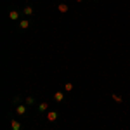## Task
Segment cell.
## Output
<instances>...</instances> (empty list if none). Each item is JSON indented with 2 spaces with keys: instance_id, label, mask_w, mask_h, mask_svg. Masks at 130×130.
Instances as JSON below:
<instances>
[{
  "instance_id": "6da1fadb",
  "label": "cell",
  "mask_w": 130,
  "mask_h": 130,
  "mask_svg": "<svg viewBox=\"0 0 130 130\" xmlns=\"http://www.w3.org/2000/svg\"><path fill=\"white\" fill-rule=\"evenodd\" d=\"M57 116H59V115H57L56 111H49V113H47V120H49V121H56V120H57Z\"/></svg>"
},
{
  "instance_id": "7a4b0ae2",
  "label": "cell",
  "mask_w": 130,
  "mask_h": 130,
  "mask_svg": "<svg viewBox=\"0 0 130 130\" xmlns=\"http://www.w3.org/2000/svg\"><path fill=\"white\" fill-rule=\"evenodd\" d=\"M10 127H12V130H21V123L18 120H10Z\"/></svg>"
},
{
  "instance_id": "3957f363",
  "label": "cell",
  "mask_w": 130,
  "mask_h": 130,
  "mask_svg": "<svg viewBox=\"0 0 130 130\" xmlns=\"http://www.w3.org/2000/svg\"><path fill=\"white\" fill-rule=\"evenodd\" d=\"M54 99L57 101V102H61V101L64 99V94H62V92H56V94H54Z\"/></svg>"
},
{
  "instance_id": "277c9868",
  "label": "cell",
  "mask_w": 130,
  "mask_h": 130,
  "mask_svg": "<svg viewBox=\"0 0 130 130\" xmlns=\"http://www.w3.org/2000/svg\"><path fill=\"white\" fill-rule=\"evenodd\" d=\"M28 26H30V21H26V19H23L19 23V28H21V30H26Z\"/></svg>"
},
{
  "instance_id": "5b68a950",
  "label": "cell",
  "mask_w": 130,
  "mask_h": 130,
  "mask_svg": "<svg viewBox=\"0 0 130 130\" xmlns=\"http://www.w3.org/2000/svg\"><path fill=\"white\" fill-rule=\"evenodd\" d=\"M57 9H59V12L66 14V12H68V5H66V4H59V7H57Z\"/></svg>"
},
{
  "instance_id": "8992f818",
  "label": "cell",
  "mask_w": 130,
  "mask_h": 130,
  "mask_svg": "<svg viewBox=\"0 0 130 130\" xmlns=\"http://www.w3.org/2000/svg\"><path fill=\"white\" fill-rule=\"evenodd\" d=\"M9 18H10V19H18V18H19V12H18V10H10Z\"/></svg>"
},
{
  "instance_id": "52a82bcc",
  "label": "cell",
  "mask_w": 130,
  "mask_h": 130,
  "mask_svg": "<svg viewBox=\"0 0 130 130\" xmlns=\"http://www.w3.org/2000/svg\"><path fill=\"white\" fill-rule=\"evenodd\" d=\"M18 115H24V113H26V106H18Z\"/></svg>"
},
{
  "instance_id": "ba28073f",
  "label": "cell",
  "mask_w": 130,
  "mask_h": 130,
  "mask_svg": "<svg viewBox=\"0 0 130 130\" xmlns=\"http://www.w3.org/2000/svg\"><path fill=\"white\" fill-rule=\"evenodd\" d=\"M38 109H40V111H47V109H49V104H47V102H42L40 106H38Z\"/></svg>"
},
{
  "instance_id": "9c48e42d",
  "label": "cell",
  "mask_w": 130,
  "mask_h": 130,
  "mask_svg": "<svg viewBox=\"0 0 130 130\" xmlns=\"http://www.w3.org/2000/svg\"><path fill=\"white\" fill-rule=\"evenodd\" d=\"M64 90H66V92H71V90H73V83H70V82L64 83Z\"/></svg>"
},
{
  "instance_id": "30bf717a",
  "label": "cell",
  "mask_w": 130,
  "mask_h": 130,
  "mask_svg": "<svg viewBox=\"0 0 130 130\" xmlns=\"http://www.w3.org/2000/svg\"><path fill=\"white\" fill-rule=\"evenodd\" d=\"M24 14H26V16H31V14H33V9H31L30 5H28V7H24Z\"/></svg>"
},
{
  "instance_id": "8fae6325",
  "label": "cell",
  "mask_w": 130,
  "mask_h": 130,
  "mask_svg": "<svg viewBox=\"0 0 130 130\" xmlns=\"http://www.w3.org/2000/svg\"><path fill=\"white\" fill-rule=\"evenodd\" d=\"M113 99L116 101V102H121V101H123V99L120 97V95H116V94H113Z\"/></svg>"
},
{
  "instance_id": "7c38bea8",
  "label": "cell",
  "mask_w": 130,
  "mask_h": 130,
  "mask_svg": "<svg viewBox=\"0 0 130 130\" xmlns=\"http://www.w3.org/2000/svg\"><path fill=\"white\" fill-rule=\"evenodd\" d=\"M33 102H35L33 97H28V99H26V104H33Z\"/></svg>"
},
{
  "instance_id": "4fadbf2b",
  "label": "cell",
  "mask_w": 130,
  "mask_h": 130,
  "mask_svg": "<svg viewBox=\"0 0 130 130\" xmlns=\"http://www.w3.org/2000/svg\"><path fill=\"white\" fill-rule=\"evenodd\" d=\"M76 2H82V0H76Z\"/></svg>"
}]
</instances>
